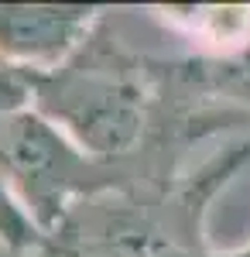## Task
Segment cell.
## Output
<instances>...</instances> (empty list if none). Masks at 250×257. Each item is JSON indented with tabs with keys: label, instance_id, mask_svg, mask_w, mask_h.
I'll use <instances>...</instances> for the list:
<instances>
[{
	"label": "cell",
	"instance_id": "obj_1",
	"mask_svg": "<svg viewBox=\"0 0 250 257\" xmlns=\"http://www.w3.org/2000/svg\"><path fill=\"white\" fill-rule=\"evenodd\" d=\"M93 38L58 69L38 72L35 110L62 127L96 161H120L144 144L151 123V69L127 59L113 41Z\"/></svg>",
	"mask_w": 250,
	"mask_h": 257
},
{
	"label": "cell",
	"instance_id": "obj_2",
	"mask_svg": "<svg viewBox=\"0 0 250 257\" xmlns=\"http://www.w3.org/2000/svg\"><path fill=\"white\" fill-rule=\"evenodd\" d=\"M0 175L14 185L28 213L55 240L72 209L113 192V168L86 155L38 110L0 117Z\"/></svg>",
	"mask_w": 250,
	"mask_h": 257
},
{
	"label": "cell",
	"instance_id": "obj_5",
	"mask_svg": "<svg viewBox=\"0 0 250 257\" xmlns=\"http://www.w3.org/2000/svg\"><path fill=\"white\" fill-rule=\"evenodd\" d=\"M195 257H250V247H243V250H233V254H195Z\"/></svg>",
	"mask_w": 250,
	"mask_h": 257
},
{
	"label": "cell",
	"instance_id": "obj_4",
	"mask_svg": "<svg viewBox=\"0 0 250 257\" xmlns=\"http://www.w3.org/2000/svg\"><path fill=\"white\" fill-rule=\"evenodd\" d=\"M0 243L11 254H52L55 240L38 226V219L28 213V206L21 202L14 185L0 175Z\"/></svg>",
	"mask_w": 250,
	"mask_h": 257
},
{
	"label": "cell",
	"instance_id": "obj_3",
	"mask_svg": "<svg viewBox=\"0 0 250 257\" xmlns=\"http://www.w3.org/2000/svg\"><path fill=\"white\" fill-rule=\"evenodd\" d=\"M103 24L96 7H0V62L21 69H58Z\"/></svg>",
	"mask_w": 250,
	"mask_h": 257
}]
</instances>
